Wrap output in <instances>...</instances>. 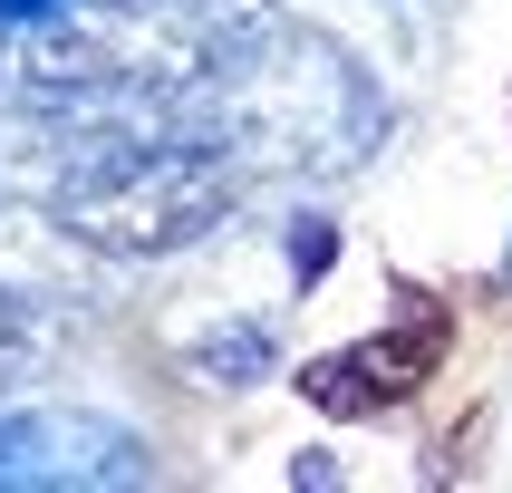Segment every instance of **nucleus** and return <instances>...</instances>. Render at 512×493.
<instances>
[{"label":"nucleus","mask_w":512,"mask_h":493,"mask_svg":"<svg viewBox=\"0 0 512 493\" xmlns=\"http://www.w3.org/2000/svg\"><path fill=\"white\" fill-rule=\"evenodd\" d=\"M10 194H20V184H10Z\"/></svg>","instance_id":"7"},{"label":"nucleus","mask_w":512,"mask_h":493,"mask_svg":"<svg viewBox=\"0 0 512 493\" xmlns=\"http://www.w3.org/2000/svg\"><path fill=\"white\" fill-rule=\"evenodd\" d=\"M252 194H261V174L213 126H184V136H136V145L78 155V165L58 174L49 203L126 271V261H165V252L213 242Z\"/></svg>","instance_id":"2"},{"label":"nucleus","mask_w":512,"mask_h":493,"mask_svg":"<svg viewBox=\"0 0 512 493\" xmlns=\"http://www.w3.org/2000/svg\"><path fill=\"white\" fill-rule=\"evenodd\" d=\"M78 339V329H58V319H29V310H0V397H20L29 377L49 368L58 348Z\"/></svg>","instance_id":"5"},{"label":"nucleus","mask_w":512,"mask_h":493,"mask_svg":"<svg viewBox=\"0 0 512 493\" xmlns=\"http://www.w3.org/2000/svg\"><path fill=\"white\" fill-rule=\"evenodd\" d=\"M184 368H194L203 387H261V377L281 368V339H271L261 319H213V329L184 339Z\"/></svg>","instance_id":"4"},{"label":"nucleus","mask_w":512,"mask_h":493,"mask_svg":"<svg viewBox=\"0 0 512 493\" xmlns=\"http://www.w3.org/2000/svg\"><path fill=\"white\" fill-rule=\"evenodd\" d=\"M203 126L261 174V184H339L387 145L397 107L377 68L348 39H329L300 10H261L252 29H232L213 68H203Z\"/></svg>","instance_id":"1"},{"label":"nucleus","mask_w":512,"mask_h":493,"mask_svg":"<svg viewBox=\"0 0 512 493\" xmlns=\"http://www.w3.org/2000/svg\"><path fill=\"white\" fill-rule=\"evenodd\" d=\"M155 474L126 416L107 406H58V397H0V493H116Z\"/></svg>","instance_id":"3"},{"label":"nucleus","mask_w":512,"mask_h":493,"mask_svg":"<svg viewBox=\"0 0 512 493\" xmlns=\"http://www.w3.org/2000/svg\"><path fill=\"white\" fill-rule=\"evenodd\" d=\"M503 271H512V252H503Z\"/></svg>","instance_id":"6"}]
</instances>
